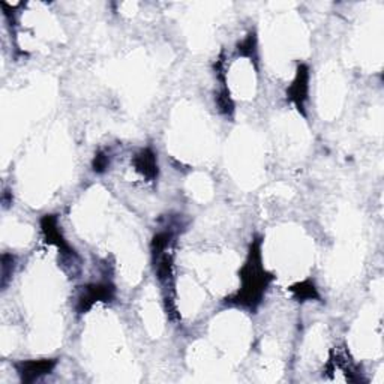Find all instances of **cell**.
<instances>
[{
  "instance_id": "7",
  "label": "cell",
  "mask_w": 384,
  "mask_h": 384,
  "mask_svg": "<svg viewBox=\"0 0 384 384\" xmlns=\"http://www.w3.org/2000/svg\"><path fill=\"white\" fill-rule=\"evenodd\" d=\"M290 292L297 299L299 302H306V301H315V299H320L314 283L311 281H302V283H297L290 287Z\"/></svg>"
},
{
  "instance_id": "4",
  "label": "cell",
  "mask_w": 384,
  "mask_h": 384,
  "mask_svg": "<svg viewBox=\"0 0 384 384\" xmlns=\"http://www.w3.org/2000/svg\"><path fill=\"white\" fill-rule=\"evenodd\" d=\"M308 90H309V69L306 65H299L296 71V77L292 86L287 90L290 101L293 102L299 111L305 110V102L308 99Z\"/></svg>"
},
{
  "instance_id": "6",
  "label": "cell",
  "mask_w": 384,
  "mask_h": 384,
  "mask_svg": "<svg viewBox=\"0 0 384 384\" xmlns=\"http://www.w3.org/2000/svg\"><path fill=\"white\" fill-rule=\"evenodd\" d=\"M133 164L135 170L146 177L147 181H155L158 177V161L152 149H143L134 155Z\"/></svg>"
},
{
  "instance_id": "11",
  "label": "cell",
  "mask_w": 384,
  "mask_h": 384,
  "mask_svg": "<svg viewBox=\"0 0 384 384\" xmlns=\"http://www.w3.org/2000/svg\"><path fill=\"white\" fill-rule=\"evenodd\" d=\"M108 156L104 153V152H99L98 155H95V158H93V162H92V167H93V172L95 173H104L107 168H108Z\"/></svg>"
},
{
  "instance_id": "2",
  "label": "cell",
  "mask_w": 384,
  "mask_h": 384,
  "mask_svg": "<svg viewBox=\"0 0 384 384\" xmlns=\"http://www.w3.org/2000/svg\"><path fill=\"white\" fill-rule=\"evenodd\" d=\"M116 288L111 283H93L83 287L77 299L78 314L87 312L98 302H111L115 299Z\"/></svg>"
},
{
  "instance_id": "10",
  "label": "cell",
  "mask_w": 384,
  "mask_h": 384,
  "mask_svg": "<svg viewBox=\"0 0 384 384\" xmlns=\"http://www.w3.org/2000/svg\"><path fill=\"white\" fill-rule=\"evenodd\" d=\"M14 274V257L9 254L2 256V287H6L9 278Z\"/></svg>"
},
{
  "instance_id": "9",
  "label": "cell",
  "mask_w": 384,
  "mask_h": 384,
  "mask_svg": "<svg viewBox=\"0 0 384 384\" xmlns=\"http://www.w3.org/2000/svg\"><path fill=\"white\" fill-rule=\"evenodd\" d=\"M217 102H218V107L221 110V113L224 115H231L233 110H234V106H233V101L230 98V92L224 87L217 97Z\"/></svg>"
},
{
  "instance_id": "1",
  "label": "cell",
  "mask_w": 384,
  "mask_h": 384,
  "mask_svg": "<svg viewBox=\"0 0 384 384\" xmlns=\"http://www.w3.org/2000/svg\"><path fill=\"white\" fill-rule=\"evenodd\" d=\"M240 279L242 287L239 293L230 299V303L256 309L263 301L272 281V275L265 270L263 261H261V242L258 239L251 243L247 263L240 270Z\"/></svg>"
},
{
  "instance_id": "5",
  "label": "cell",
  "mask_w": 384,
  "mask_h": 384,
  "mask_svg": "<svg viewBox=\"0 0 384 384\" xmlns=\"http://www.w3.org/2000/svg\"><path fill=\"white\" fill-rule=\"evenodd\" d=\"M41 228L47 243L54 245L65 256H74V251L69 248L67 240L62 236L58 218H56L54 215H45L41 219Z\"/></svg>"
},
{
  "instance_id": "8",
  "label": "cell",
  "mask_w": 384,
  "mask_h": 384,
  "mask_svg": "<svg viewBox=\"0 0 384 384\" xmlns=\"http://www.w3.org/2000/svg\"><path fill=\"white\" fill-rule=\"evenodd\" d=\"M256 50H257V40L254 33H249L247 38L237 45V51L240 56H243V58L252 59V56L256 54Z\"/></svg>"
},
{
  "instance_id": "3",
  "label": "cell",
  "mask_w": 384,
  "mask_h": 384,
  "mask_svg": "<svg viewBox=\"0 0 384 384\" xmlns=\"http://www.w3.org/2000/svg\"><path fill=\"white\" fill-rule=\"evenodd\" d=\"M56 365H58V360L56 359H41V360H24L15 365L17 374L20 376V380L26 384H31L36 380H40L41 377L50 374Z\"/></svg>"
}]
</instances>
